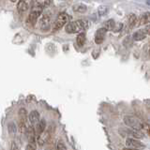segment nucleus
Masks as SVG:
<instances>
[{"label": "nucleus", "mask_w": 150, "mask_h": 150, "mask_svg": "<svg viewBox=\"0 0 150 150\" xmlns=\"http://www.w3.org/2000/svg\"><path fill=\"white\" fill-rule=\"evenodd\" d=\"M11 1L12 3H14V2H16V1H17V0H11Z\"/></svg>", "instance_id": "72a5a7b5"}, {"label": "nucleus", "mask_w": 150, "mask_h": 150, "mask_svg": "<svg viewBox=\"0 0 150 150\" xmlns=\"http://www.w3.org/2000/svg\"><path fill=\"white\" fill-rule=\"evenodd\" d=\"M28 118H29V121H30V123L32 125L37 124L38 122L40 121V114H39V112H38V111H32L29 114Z\"/></svg>", "instance_id": "4468645a"}, {"label": "nucleus", "mask_w": 150, "mask_h": 150, "mask_svg": "<svg viewBox=\"0 0 150 150\" xmlns=\"http://www.w3.org/2000/svg\"><path fill=\"white\" fill-rule=\"evenodd\" d=\"M11 144H12V145H11V149H18V146H16V145H15V143H14V142H13Z\"/></svg>", "instance_id": "2f4dec72"}, {"label": "nucleus", "mask_w": 150, "mask_h": 150, "mask_svg": "<svg viewBox=\"0 0 150 150\" xmlns=\"http://www.w3.org/2000/svg\"><path fill=\"white\" fill-rule=\"evenodd\" d=\"M51 135H52V129H48L46 131L44 130L41 134H40L39 136H38V138H37L38 144H39L40 145H43L46 143H48L50 138H51Z\"/></svg>", "instance_id": "423d86ee"}, {"label": "nucleus", "mask_w": 150, "mask_h": 150, "mask_svg": "<svg viewBox=\"0 0 150 150\" xmlns=\"http://www.w3.org/2000/svg\"><path fill=\"white\" fill-rule=\"evenodd\" d=\"M144 31H145V33H146L147 35H150V25H147L146 27H145Z\"/></svg>", "instance_id": "7c9ffc66"}, {"label": "nucleus", "mask_w": 150, "mask_h": 150, "mask_svg": "<svg viewBox=\"0 0 150 150\" xmlns=\"http://www.w3.org/2000/svg\"><path fill=\"white\" fill-rule=\"evenodd\" d=\"M136 23H137V16L135 14H129V23L130 27H134L136 26Z\"/></svg>", "instance_id": "412c9836"}, {"label": "nucleus", "mask_w": 150, "mask_h": 150, "mask_svg": "<svg viewBox=\"0 0 150 150\" xmlns=\"http://www.w3.org/2000/svg\"><path fill=\"white\" fill-rule=\"evenodd\" d=\"M76 41H77V44L80 47H82L84 44V42H86V34H84V33H82V32L79 33V35L77 36Z\"/></svg>", "instance_id": "6ab92c4d"}, {"label": "nucleus", "mask_w": 150, "mask_h": 150, "mask_svg": "<svg viewBox=\"0 0 150 150\" xmlns=\"http://www.w3.org/2000/svg\"><path fill=\"white\" fill-rule=\"evenodd\" d=\"M46 129V122L44 119H42L40 121H39L36 124V128H35V131H36V135L39 136L40 134H41Z\"/></svg>", "instance_id": "ddd939ff"}, {"label": "nucleus", "mask_w": 150, "mask_h": 150, "mask_svg": "<svg viewBox=\"0 0 150 150\" xmlns=\"http://www.w3.org/2000/svg\"><path fill=\"white\" fill-rule=\"evenodd\" d=\"M108 7L107 6H100V7H98V15L100 16H104L107 14L108 12Z\"/></svg>", "instance_id": "5701e85b"}, {"label": "nucleus", "mask_w": 150, "mask_h": 150, "mask_svg": "<svg viewBox=\"0 0 150 150\" xmlns=\"http://www.w3.org/2000/svg\"><path fill=\"white\" fill-rule=\"evenodd\" d=\"M149 23H150V12L147 11V12H144L143 15L138 19L137 23H136V26L147 25Z\"/></svg>", "instance_id": "f8f14e48"}, {"label": "nucleus", "mask_w": 150, "mask_h": 150, "mask_svg": "<svg viewBox=\"0 0 150 150\" xmlns=\"http://www.w3.org/2000/svg\"><path fill=\"white\" fill-rule=\"evenodd\" d=\"M115 25V21L112 20V19H110V20H108V21H106L104 23V25H103V27H104L107 31H112V29H114Z\"/></svg>", "instance_id": "a211bd4d"}, {"label": "nucleus", "mask_w": 150, "mask_h": 150, "mask_svg": "<svg viewBox=\"0 0 150 150\" xmlns=\"http://www.w3.org/2000/svg\"><path fill=\"white\" fill-rule=\"evenodd\" d=\"M56 148H57L58 150H62V149H67V147L65 146V144H63V142H61V141H59V142L57 143V146H56Z\"/></svg>", "instance_id": "bb28decb"}, {"label": "nucleus", "mask_w": 150, "mask_h": 150, "mask_svg": "<svg viewBox=\"0 0 150 150\" xmlns=\"http://www.w3.org/2000/svg\"><path fill=\"white\" fill-rule=\"evenodd\" d=\"M51 27V18L48 15H42L40 19V29L42 32H46Z\"/></svg>", "instance_id": "39448f33"}, {"label": "nucleus", "mask_w": 150, "mask_h": 150, "mask_svg": "<svg viewBox=\"0 0 150 150\" xmlns=\"http://www.w3.org/2000/svg\"><path fill=\"white\" fill-rule=\"evenodd\" d=\"M8 132L9 134H11V136H14L16 133V131H17V127L16 125L13 123V122H11V123H9L8 126Z\"/></svg>", "instance_id": "4be33fe9"}, {"label": "nucleus", "mask_w": 150, "mask_h": 150, "mask_svg": "<svg viewBox=\"0 0 150 150\" xmlns=\"http://www.w3.org/2000/svg\"><path fill=\"white\" fill-rule=\"evenodd\" d=\"M26 149H27V150H29V149H36V146H35V145L31 144H28L27 146H26Z\"/></svg>", "instance_id": "c756f323"}, {"label": "nucleus", "mask_w": 150, "mask_h": 150, "mask_svg": "<svg viewBox=\"0 0 150 150\" xmlns=\"http://www.w3.org/2000/svg\"><path fill=\"white\" fill-rule=\"evenodd\" d=\"M51 4V0H36L35 2V6L37 7H40L42 8H47Z\"/></svg>", "instance_id": "f3484780"}, {"label": "nucleus", "mask_w": 150, "mask_h": 150, "mask_svg": "<svg viewBox=\"0 0 150 150\" xmlns=\"http://www.w3.org/2000/svg\"><path fill=\"white\" fill-rule=\"evenodd\" d=\"M124 123L125 125H127L129 128L132 129H143V124L144 122H142L141 120H139L137 117L135 116H131V115H125L124 116Z\"/></svg>", "instance_id": "f03ea898"}, {"label": "nucleus", "mask_w": 150, "mask_h": 150, "mask_svg": "<svg viewBox=\"0 0 150 150\" xmlns=\"http://www.w3.org/2000/svg\"><path fill=\"white\" fill-rule=\"evenodd\" d=\"M106 32L107 30L105 29L104 27L102 28H100V29H98L97 32H96V35H95V42L97 44H100L103 42L105 39V36H106Z\"/></svg>", "instance_id": "1a4fd4ad"}, {"label": "nucleus", "mask_w": 150, "mask_h": 150, "mask_svg": "<svg viewBox=\"0 0 150 150\" xmlns=\"http://www.w3.org/2000/svg\"><path fill=\"white\" fill-rule=\"evenodd\" d=\"M126 133H128L129 136H132L133 138H136V139H143L144 137V134L143 133L142 129H139L130 128L129 129L126 131Z\"/></svg>", "instance_id": "9b49d317"}, {"label": "nucleus", "mask_w": 150, "mask_h": 150, "mask_svg": "<svg viewBox=\"0 0 150 150\" xmlns=\"http://www.w3.org/2000/svg\"><path fill=\"white\" fill-rule=\"evenodd\" d=\"M148 53H149V54H150V48H149V51H148Z\"/></svg>", "instance_id": "f704fd0d"}, {"label": "nucleus", "mask_w": 150, "mask_h": 150, "mask_svg": "<svg viewBox=\"0 0 150 150\" xmlns=\"http://www.w3.org/2000/svg\"><path fill=\"white\" fill-rule=\"evenodd\" d=\"M25 134H26V138L28 140V142H29V144L35 145L36 140H37L35 128H33V127H29V128H27L26 131H25Z\"/></svg>", "instance_id": "0eeeda50"}, {"label": "nucleus", "mask_w": 150, "mask_h": 150, "mask_svg": "<svg viewBox=\"0 0 150 150\" xmlns=\"http://www.w3.org/2000/svg\"><path fill=\"white\" fill-rule=\"evenodd\" d=\"M26 115L27 112L25 108H21L19 110V117H20V122H25L26 121Z\"/></svg>", "instance_id": "aec40b11"}, {"label": "nucleus", "mask_w": 150, "mask_h": 150, "mask_svg": "<svg viewBox=\"0 0 150 150\" xmlns=\"http://www.w3.org/2000/svg\"><path fill=\"white\" fill-rule=\"evenodd\" d=\"M122 28H123V23H118L117 25L115 23V27H114V29H112V32H115V33H116V32L121 31Z\"/></svg>", "instance_id": "393cba45"}, {"label": "nucleus", "mask_w": 150, "mask_h": 150, "mask_svg": "<svg viewBox=\"0 0 150 150\" xmlns=\"http://www.w3.org/2000/svg\"><path fill=\"white\" fill-rule=\"evenodd\" d=\"M144 104L145 106L150 107V98H147V100H144Z\"/></svg>", "instance_id": "c85d7f7f"}, {"label": "nucleus", "mask_w": 150, "mask_h": 150, "mask_svg": "<svg viewBox=\"0 0 150 150\" xmlns=\"http://www.w3.org/2000/svg\"><path fill=\"white\" fill-rule=\"evenodd\" d=\"M144 130L146 131V133L150 136V124H146V123H144L143 124V129Z\"/></svg>", "instance_id": "a878e982"}, {"label": "nucleus", "mask_w": 150, "mask_h": 150, "mask_svg": "<svg viewBox=\"0 0 150 150\" xmlns=\"http://www.w3.org/2000/svg\"><path fill=\"white\" fill-rule=\"evenodd\" d=\"M69 21V15L66 13H60L59 15L56 18V20L54 23V27H53V30L54 31H57L59 29H61L66 23H68Z\"/></svg>", "instance_id": "20e7f679"}, {"label": "nucleus", "mask_w": 150, "mask_h": 150, "mask_svg": "<svg viewBox=\"0 0 150 150\" xmlns=\"http://www.w3.org/2000/svg\"><path fill=\"white\" fill-rule=\"evenodd\" d=\"M146 3H147V5H149V6H150V0H146Z\"/></svg>", "instance_id": "473e14b6"}, {"label": "nucleus", "mask_w": 150, "mask_h": 150, "mask_svg": "<svg viewBox=\"0 0 150 150\" xmlns=\"http://www.w3.org/2000/svg\"><path fill=\"white\" fill-rule=\"evenodd\" d=\"M98 54H100V50H94L93 51V57L94 58H97L98 56Z\"/></svg>", "instance_id": "cd10ccee"}, {"label": "nucleus", "mask_w": 150, "mask_h": 150, "mask_svg": "<svg viewBox=\"0 0 150 150\" xmlns=\"http://www.w3.org/2000/svg\"><path fill=\"white\" fill-rule=\"evenodd\" d=\"M89 23L86 20H78L68 23L65 27V30L69 34H74V33H81L87 29Z\"/></svg>", "instance_id": "f257e3e1"}, {"label": "nucleus", "mask_w": 150, "mask_h": 150, "mask_svg": "<svg viewBox=\"0 0 150 150\" xmlns=\"http://www.w3.org/2000/svg\"><path fill=\"white\" fill-rule=\"evenodd\" d=\"M33 0H19L17 3V9L20 12H25L29 8Z\"/></svg>", "instance_id": "6e6552de"}, {"label": "nucleus", "mask_w": 150, "mask_h": 150, "mask_svg": "<svg viewBox=\"0 0 150 150\" xmlns=\"http://www.w3.org/2000/svg\"><path fill=\"white\" fill-rule=\"evenodd\" d=\"M146 33H145L144 30H139V31H136L135 33H133L132 35V39L136 41H139V40H143L145 39L146 37Z\"/></svg>", "instance_id": "2eb2a0df"}, {"label": "nucleus", "mask_w": 150, "mask_h": 150, "mask_svg": "<svg viewBox=\"0 0 150 150\" xmlns=\"http://www.w3.org/2000/svg\"><path fill=\"white\" fill-rule=\"evenodd\" d=\"M126 145L130 148H144V144L133 138H128L126 140Z\"/></svg>", "instance_id": "9d476101"}, {"label": "nucleus", "mask_w": 150, "mask_h": 150, "mask_svg": "<svg viewBox=\"0 0 150 150\" xmlns=\"http://www.w3.org/2000/svg\"><path fill=\"white\" fill-rule=\"evenodd\" d=\"M42 9L43 8L40 7H37V6L34 7V9L29 13V15H28V17L26 19V23L28 25H30V26L35 25V23H37L38 20H39L40 14L42 12Z\"/></svg>", "instance_id": "7ed1b4c3"}, {"label": "nucleus", "mask_w": 150, "mask_h": 150, "mask_svg": "<svg viewBox=\"0 0 150 150\" xmlns=\"http://www.w3.org/2000/svg\"><path fill=\"white\" fill-rule=\"evenodd\" d=\"M26 125H25V122H20L19 123V130H20L21 133H25L26 131Z\"/></svg>", "instance_id": "b1692460"}, {"label": "nucleus", "mask_w": 150, "mask_h": 150, "mask_svg": "<svg viewBox=\"0 0 150 150\" xmlns=\"http://www.w3.org/2000/svg\"><path fill=\"white\" fill-rule=\"evenodd\" d=\"M73 11L75 12H79V13H84L87 11V7L86 5H83L82 3H79V4H75L74 6L72 7Z\"/></svg>", "instance_id": "dca6fc26"}]
</instances>
